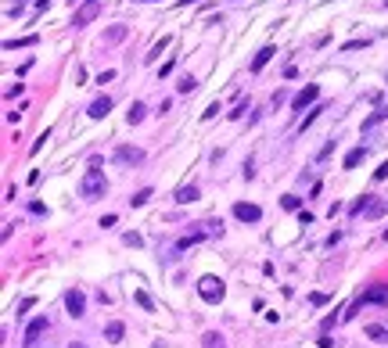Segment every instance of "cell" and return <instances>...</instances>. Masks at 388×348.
I'll use <instances>...</instances> for the list:
<instances>
[{"instance_id":"obj_1","label":"cell","mask_w":388,"mask_h":348,"mask_svg":"<svg viewBox=\"0 0 388 348\" xmlns=\"http://www.w3.org/2000/svg\"><path fill=\"white\" fill-rule=\"evenodd\" d=\"M104 190H108V180H104L101 165L90 162V169H87L83 180H80V194H83L87 201H97V198H104Z\"/></svg>"},{"instance_id":"obj_2","label":"cell","mask_w":388,"mask_h":348,"mask_svg":"<svg viewBox=\"0 0 388 348\" xmlns=\"http://www.w3.org/2000/svg\"><path fill=\"white\" fill-rule=\"evenodd\" d=\"M363 305H388V284H384V280L370 284V287H367V291H363V294H360V298H356L353 305H348V313H345L341 320H353V316L360 313Z\"/></svg>"},{"instance_id":"obj_3","label":"cell","mask_w":388,"mask_h":348,"mask_svg":"<svg viewBox=\"0 0 388 348\" xmlns=\"http://www.w3.org/2000/svg\"><path fill=\"white\" fill-rule=\"evenodd\" d=\"M111 158H115V165L133 169V165H140V162H144V151H140V147H133V144H119Z\"/></svg>"},{"instance_id":"obj_4","label":"cell","mask_w":388,"mask_h":348,"mask_svg":"<svg viewBox=\"0 0 388 348\" xmlns=\"http://www.w3.org/2000/svg\"><path fill=\"white\" fill-rule=\"evenodd\" d=\"M198 294H202L205 301H212V305H216V301H223L226 287H223V280H219V277H202V280H198Z\"/></svg>"},{"instance_id":"obj_5","label":"cell","mask_w":388,"mask_h":348,"mask_svg":"<svg viewBox=\"0 0 388 348\" xmlns=\"http://www.w3.org/2000/svg\"><path fill=\"white\" fill-rule=\"evenodd\" d=\"M65 309H68L72 320H80V316L87 313V294H83L80 287H68V291H65Z\"/></svg>"},{"instance_id":"obj_6","label":"cell","mask_w":388,"mask_h":348,"mask_svg":"<svg viewBox=\"0 0 388 348\" xmlns=\"http://www.w3.org/2000/svg\"><path fill=\"white\" fill-rule=\"evenodd\" d=\"M97 15H101V0H83V8L72 15V25H75V29H83V25H90Z\"/></svg>"},{"instance_id":"obj_7","label":"cell","mask_w":388,"mask_h":348,"mask_svg":"<svg viewBox=\"0 0 388 348\" xmlns=\"http://www.w3.org/2000/svg\"><path fill=\"white\" fill-rule=\"evenodd\" d=\"M317 97H320V86H317V83H309L305 90H298V94L291 97V108H295V111H305V108H313V104H317Z\"/></svg>"},{"instance_id":"obj_8","label":"cell","mask_w":388,"mask_h":348,"mask_svg":"<svg viewBox=\"0 0 388 348\" xmlns=\"http://www.w3.org/2000/svg\"><path fill=\"white\" fill-rule=\"evenodd\" d=\"M234 215H238L241 223H259V219H262V208L252 205V201H234Z\"/></svg>"},{"instance_id":"obj_9","label":"cell","mask_w":388,"mask_h":348,"mask_svg":"<svg viewBox=\"0 0 388 348\" xmlns=\"http://www.w3.org/2000/svg\"><path fill=\"white\" fill-rule=\"evenodd\" d=\"M44 330H47V316H36V320H29V327H25V344H36Z\"/></svg>"},{"instance_id":"obj_10","label":"cell","mask_w":388,"mask_h":348,"mask_svg":"<svg viewBox=\"0 0 388 348\" xmlns=\"http://www.w3.org/2000/svg\"><path fill=\"white\" fill-rule=\"evenodd\" d=\"M130 36V25H108L104 29V44H123Z\"/></svg>"},{"instance_id":"obj_11","label":"cell","mask_w":388,"mask_h":348,"mask_svg":"<svg viewBox=\"0 0 388 348\" xmlns=\"http://www.w3.org/2000/svg\"><path fill=\"white\" fill-rule=\"evenodd\" d=\"M108 111H111V97H97V101L87 108V115H90V119H104Z\"/></svg>"},{"instance_id":"obj_12","label":"cell","mask_w":388,"mask_h":348,"mask_svg":"<svg viewBox=\"0 0 388 348\" xmlns=\"http://www.w3.org/2000/svg\"><path fill=\"white\" fill-rule=\"evenodd\" d=\"M123 334H126L123 320H111V323L104 327V341H111V344H119V341H123Z\"/></svg>"},{"instance_id":"obj_13","label":"cell","mask_w":388,"mask_h":348,"mask_svg":"<svg viewBox=\"0 0 388 348\" xmlns=\"http://www.w3.org/2000/svg\"><path fill=\"white\" fill-rule=\"evenodd\" d=\"M384 212H388V201H384V198H370V205H367L363 215H367V219H381Z\"/></svg>"},{"instance_id":"obj_14","label":"cell","mask_w":388,"mask_h":348,"mask_svg":"<svg viewBox=\"0 0 388 348\" xmlns=\"http://www.w3.org/2000/svg\"><path fill=\"white\" fill-rule=\"evenodd\" d=\"M173 201H176V205H190V201H198V187H194V183H190V187H180Z\"/></svg>"},{"instance_id":"obj_15","label":"cell","mask_w":388,"mask_h":348,"mask_svg":"<svg viewBox=\"0 0 388 348\" xmlns=\"http://www.w3.org/2000/svg\"><path fill=\"white\" fill-rule=\"evenodd\" d=\"M274 54H277V47H262V51L252 58V72H262V68H266V61L274 58Z\"/></svg>"},{"instance_id":"obj_16","label":"cell","mask_w":388,"mask_h":348,"mask_svg":"<svg viewBox=\"0 0 388 348\" xmlns=\"http://www.w3.org/2000/svg\"><path fill=\"white\" fill-rule=\"evenodd\" d=\"M384 119H388V104H381L377 111H370V115H367V119H363V129H374V126H377V122H384Z\"/></svg>"},{"instance_id":"obj_17","label":"cell","mask_w":388,"mask_h":348,"mask_svg":"<svg viewBox=\"0 0 388 348\" xmlns=\"http://www.w3.org/2000/svg\"><path fill=\"white\" fill-rule=\"evenodd\" d=\"M144 115H147V108H144L140 101H133V104H130V111H126V122H130V126H137V122H144Z\"/></svg>"},{"instance_id":"obj_18","label":"cell","mask_w":388,"mask_h":348,"mask_svg":"<svg viewBox=\"0 0 388 348\" xmlns=\"http://www.w3.org/2000/svg\"><path fill=\"white\" fill-rule=\"evenodd\" d=\"M363 158H367V147H353V151L345 154V169H356Z\"/></svg>"},{"instance_id":"obj_19","label":"cell","mask_w":388,"mask_h":348,"mask_svg":"<svg viewBox=\"0 0 388 348\" xmlns=\"http://www.w3.org/2000/svg\"><path fill=\"white\" fill-rule=\"evenodd\" d=\"M202 348H226V341H223V334L209 330V334H202Z\"/></svg>"},{"instance_id":"obj_20","label":"cell","mask_w":388,"mask_h":348,"mask_svg":"<svg viewBox=\"0 0 388 348\" xmlns=\"http://www.w3.org/2000/svg\"><path fill=\"white\" fill-rule=\"evenodd\" d=\"M194 86H198V79H194V75H180V83H176L180 94H194Z\"/></svg>"},{"instance_id":"obj_21","label":"cell","mask_w":388,"mask_h":348,"mask_svg":"<svg viewBox=\"0 0 388 348\" xmlns=\"http://www.w3.org/2000/svg\"><path fill=\"white\" fill-rule=\"evenodd\" d=\"M147 201H151V187H144V190H137V194L130 198V205H133V208H140V205H147Z\"/></svg>"},{"instance_id":"obj_22","label":"cell","mask_w":388,"mask_h":348,"mask_svg":"<svg viewBox=\"0 0 388 348\" xmlns=\"http://www.w3.org/2000/svg\"><path fill=\"white\" fill-rule=\"evenodd\" d=\"M281 205H284L288 212H302V198H295V194H284V198H281Z\"/></svg>"},{"instance_id":"obj_23","label":"cell","mask_w":388,"mask_h":348,"mask_svg":"<svg viewBox=\"0 0 388 348\" xmlns=\"http://www.w3.org/2000/svg\"><path fill=\"white\" fill-rule=\"evenodd\" d=\"M367 337H374V341L388 344V330H384V327H377V323H374V327H367Z\"/></svg>"},{"instance_id":"obj_24","label":"cell","mask_w":388,"mask_h":348,"mask_svg":"<svg viewBox=\"0 0 388 348\" xmlns=\"http://www.w3.org/2000/svg\"><path fill=\"white\" fill-rule=\"evenodd\" d=\"M32 44H36V36H25V40H8L4 51H18V47H32Z\"/></svg>"},{"instance_id":"obj_25","label":"cell","mask_w":388,"mask_h":348,"mask_svg":"<svg viewBox=\"0 0 388 348\" xmlns=\"http://www.w3.org/2000/svg\"><path fill=\"white\" fill-rule=\"evenodd\" d=\"M320 111H324L320 104H313V108H309V111H305V119H302V129H309V126H313V122H317V115H320Z\"/></svg>"},{"instance_id":"obj_26","label":"cell","mask_w":388,"mask_h":348,"mask_svg":"<svg viewBox=\"0 0 388 348\" xmlns=\"http://www.w3.org/2000/svg\"><path fill=\"white\" fill-rule=\"evenodd\" d=\"M137 305L144 309V313H154V301H151V298H147L144 291H137Z\"/></svg>"},{"instance_id":"obj_27","label":"cell","mask_w":388,"mask_h":348,"mask_svg":"<svg viewBox=\"0 0 388 348\" xmlns=\"http://www.w3.org/2000/svg\"><path fill=\"white\" fill-rule=\"evenodd\" d=\"M363 47H370V40H348V44H341V51H363Z\"/></svg>"},{"instance_id":"obj_28","label":"cell","mask_w":388,"mask_h":348,"mask_svg":"<svg viewBox=\"0 0 388 348\" xmlns=\"http://www.w3.org/2000/svg\"><path fill=\"white\" fill-rule=\"evenodd\" d=\"M219 111H223V108H219V101H216V104H209V108L202 111V119L209 122V119H216V115H219Z\"/></svg>"},{"instance_id":"obj_29","label":"cell","mask_w":388,"mask_h":348,"mask_svg":"<svg viewBox=\"0 0 388 348\" xmlns=\"http://www.w3.org/2000/svg\"><path fill=\"white\" fill-rule=\"evenodd\" d=\"M166 47H169V36H162V40H159V44H154V51H151V54H147V58H159V54H162V51H166Z\"/></svg>"},{"instance_id":"obj_30","label":"cell","mask_w":388,"mask_h":348,"mask_svg":"<svg viewBox=\"0 0 388 348\" xmlns=\"http://www.w3.org/2000/svg\"><path fill=\"white\" fill-rule=\"evenodd\" d=\"M123 241H126V244H130V248H140V244H144V237H140V234H126V237H123Z\"/></svg>"},{"instance_id":"obj_31","label":"cell","mask_w":388,"mask_h":348,"mask_svg":"<svg viewBox=\"0 0 388 348\" xmlns=\"http://www.w3.org/2000/svg\"><path fill=\"white\" fill-rule=\"evenodd\" d=\"M29 212H32V215H44L47 205H44V201H29Z\"/></svg>"},{"instance_id":"obj_32","label":"cell","mask_w":388,"mask_h":348,"mask_svg":"<svg viewBox=\"0 0 388 348\" xmlns=\"http://www.w3.org/2000/svg\"><path fill=\"white\" fill-rule=\"evenodd\" d=\"M22 11H25V0H18V4H15V8H8V18H18Z\"/></svg>"},{"instance_id":"obj_33","label":"cell","mask_w":388,"mask_h":348,"mask_svg":"<svg viewBox=\"0 0 388 348\" xmlns=\"http://www.w3.org/2000/svg\"><path fill=\"white\" fill-rule=\"evenodd\" d=\"M173 68H176V58H169V61H166V65H162V68H159V75H162V79H166V75H169V72H173Z\"/></svg>"},{"instance_id":"obj_34","label":"cell","mask_w":388,"mask_h":348,"mask_svg":"<svg viewBox=\"0 0 388 348\" xmlns=\"http://www.w3.org/2000/svg\"><path fill=\"white\" fill-rule=\"evenodd\" d=\"M111 79H115V68H104V72L97 75V83H111Z\"/></svg>"},{"instance_id":"obj_35","label":"cell","mask_w":388,"mask_h":348,"mask_svg":"<svg viewBox=\"0 0 388 348\" xmlns=\"http://www.w3.org/2000/svg\"><path fill=\"white\" fill-rule=\"evenodd\" d=\"M32 305H36V298H25V301L18 305V316H25V313H29V309H32Z\"/></svg>"},{"instance_id":"obj_36","label":"cell","mask_w":388,"mask_h":348,"mask_svg":"<svg viewBox=\"0 0 388 348\" xmlns=\"http://www.w3.org/2000/svg\"><path fill=\"white\" fill-rule=\"evenodd\" d=\"M384 176H388V162H381V165L374 169V180H384Z\"/></svg>"},{"instance_id":"obj_37","label":"cell","mask_w":388,"mask_h":348,"mask_svg":"<svg viewBox=\"0 0 388 348\" xmlns=\"http://www.w3.org/2000/svg\"><path fill=\"white\" fill-rule=\"evenodd\" d=\"M298 223H302V226H309V223H313V212H305V208H302V212H298Z\"/></svg>"},{"instance_id":"obj_38","label":"cell","mask_w":388,"mask_h":348,"mask_svg":"<svg viewBox=\"0 0 388 348\" xmlns=\"http://www.w3.org/2000/svg\"><path fill=\"white\" fill-rule=\"evenodd\" d=\"M68 348H87V344H83V341H72V344H68Z\"/></svg>"},{"instance_id":"obj_39","label":"cell","mask_w":388,"mask_h":348,"mask_svg":"<svg viewBox=\"0 0 388 348\" xmlns=\"http://www.w3.org/2000/svg\"><path fill=\"white\" fill-rule=\"evenodd\" d=\"M137 4H151V0H137Z\"/></svg>"},{"instance_id":"obj_40","label":"cell","mask_w":388,"mask_h":348,"mask_svg":"<svg viewBox=\"0 0 388 348\" xmlns=\"http://www.w3.org/2000/svg\"><path fill=\"white\" fill-rule=\"evenodd\" d=\"M384 241H388V230H384Z\"/></svg>"},{"instance_id":"obj_41","label":"cell","mask_w":388,"mask_h":348,"mask_svg":"<svg viewBox=\"0 0 388 348\" xmlns=\"http://www.w3.org/2000/svg\"><path fill=\"white\" fill-rule=\"evenodd\" d=\"M384 8H388V0H384Z\"/></svg>"}]
</instances>
